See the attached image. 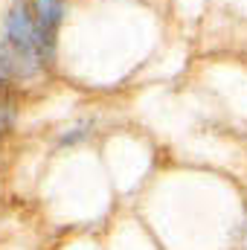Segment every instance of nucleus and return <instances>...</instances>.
Here are the masks:
<instances>
[{
    "label": "nucleus",
    "mask_w": 247,
    "mask_h": 250,
    "mask_svg": "<svg viewBox=\"0 0 247 250\" xmlns=\"http://www.w3.org/2000/svg\"><path fill=\"white\" fill-rule=\"evenodd\" d=\"M26 6L32 12L38 35L50 47H59V29H62V23H64V15H67L64 0H26Z\"/></svg>",
    "instance_id": "f257e3e1"
},
{
    "label": "nucleus",
    "mask_w": 247,
    "mask_h": 250,
    "mask_svg": "<svg viewBox=\"0 0 247 250\" xmlns=\"http://www.w3.org/2000/svg\"><path fill=\"white\" fill-rule=\"evenodd\" d=\"M18 120V99H15V90L0 84V140H6L15 128Z\"/></svg>",
    "instance_id": "f03ea898"
}]
</instances>
